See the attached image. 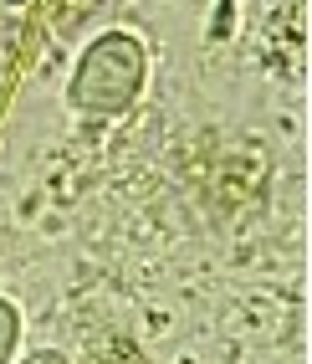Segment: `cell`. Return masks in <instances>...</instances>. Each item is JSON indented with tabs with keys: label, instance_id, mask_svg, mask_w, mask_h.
<instances>
[{
	"label": "cell",
	"instance_id": "6da1fadb",
	"mask_svg": "<svg viewBox=\"0 0 312 364\" xmlns=\"http://www.w3.org/2000/svg\"><path fill=\"white\" fill-rule=\"evenodd\" d=\"M92 364H143V359H138V354H133L128 344H113V349H108L103 359H92Z\"/></svg>",
	"mask_w": 312,
	"mask_h": 364
},
{
	"label": "cell",
	"instance_id": "7a4b0ae2",
	"mask_svg": "<svg viewBox=\"0 0 312 364\" xmlns=\"http://www.w3.org/2000/svg\"><path fill=\"white\" fill-rule=\"evenodd\" d=\"M36 364H57V359H36Z\"/></svg>",
	"mask_w": 312,
	"mask_h": 364
}]
</instances>
